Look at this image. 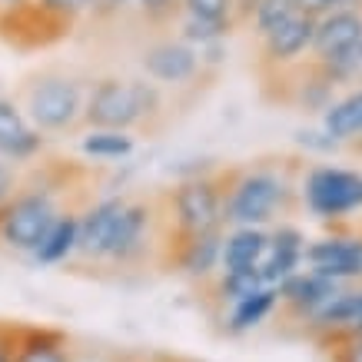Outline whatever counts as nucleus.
<instances>
[{
	"label": "nucleus",
	"mask_w": 362,
	"mask_h": 362,
	"mask_svg": "<svg viewBox=\"0 0 362 362\" xmlns=\"http://www.w3.org/2000/svg\"><path fill=\"white\" fill-rule=\"evenodd\" d=\"M87 199V173L77 163L47 160L23 170L11 203L0 213V250L30 256L47 226L70 206Z\"/></svg>",
	"instance_id": "1"
},
{
	"label": "nucleus",
	"mask_w": 362,
	"mask_h": 362,
	"mask_svg": "<svg viewBox=\"0 0 362 362\" xmlns=\"http://www.w3.org/2000/svg\"><path fill=\"white\" fill-rule=\"evenodd\" d=\"M303 156H263L250 163L220 166L223 223L226 226H273L296 216Z\"/></svg>",
	"instance_id": "2"
},
{
	"label": "nucleus",
	"mask_w": 362,
	"mask_h": 362,
	"mask_svg": "<svg viewBox=\"0 0 362 362\" xmlns=\"http://www.w3.org/2000/svg\"><path fill=\"white\" fill-rule=\"evenodd\" d=\"M170 117V90L146 80L143 74H97L90 77L83 127L103 130L156 133Z\"/></svg>",
	"instance_id": "3"
},
{
	"label": "nucleus",
	"mask_w": 362,
	"mask_h": 362,
	"mask_svg": "<svg viewBox=\"0 0 362 362\" xmlns=\"http://www.w3.org/2000/svg\"><path fill=\"white\" fill-rule=\"evenodd\" d=\"M90 74L77 66L54 64L40 66L21 80L17 103L23 117L44 133L47 140L54 136H74L83 130V103H87Z\"/></svg>",
	"instance_id": "4"
},
{
	"label": "nucleus",
	"mask_w": 362,
	"mask_h": 362,
	"mask_svg": "<svg viewBox=\"0 0 362 362\" xmlns=\"http://www.w3.org/2000/svg\"><path fill=\"white\" fill-rule=\"evenodd\" d=\"M166 250V216L160 206V193L140 197L127 193V203L117 213L110 230V240L103 246L97 269L130 273L143 266H160Z\"/></svg>",
	"instance_id": "5"
},
{
	"label": "nucleus",
	"mask_w": 362,
	"mask_h": 362,
	"mask_svg": "<svg viewBox=\"0 0 362 362\" xmlns=\"http://www.w3.org/2000/svg\"><path fill=\"white\" fill-rule=\"evenodd\" d=\"M160 206H163L166 216V243L199 236V233L226 230V223H223L220 166L203 170V173L180 176L173 187L160 193Z\"/></svg>",
	"instance_id": "6"
},
{
	"label": "nucleus",
	"mask_w": 362,
	"mask_h": 362,
	"mask_svg": "<svg viewBox=\"0 0 362 362\" xmlns=\"http://www.w3.org/2000/svg\"><path fill=\"white\" fill-rule=\"evenodd\" d=\"M299 206L313 220L346 226L362 216V170L313 160L299 170Z\"/></svg>",
	"instance_id": "7"
},
{
	"label": "nucleus",
	"mask_w": 362,
	"mask_h": 362,
	"mask_svg": "<svg viewBox=\"0 0 362 362\" xmlns=\"http://www.w3.org/2000/svg\"><path fill=\"white\" fill-rule=\"evenodd\" d=\"M136 66H140L143 77L160 83V87L170 90V93L193 90L199 80H206L203 64H199V54L189 44H183L180 37H173L170 30L153 33V37L140 47Z\"/></svg>",
	"instance_id": "8"
},
{
	"label": "nucleus",
	"mask_w": 362,
	"mask_h": 362,
	"mask_svg": "<svg viewBox=\"0 0 362 362\" xmlns=\"http://www.w3.org/2000/svg\"><path fill=\"white\" fill-rule=\"evenodd\" d=\"M303 266L329 276L332 283H362V230H352L346 223V226H332V233L309 240Z\"/></svg>",
	"instance_id": "9"
},
{
	"label": "nucleus",
	"mask_w": 362,
	"mask_h": 362,
	"mask_svg": "<svg viewBox=\"0 0 362 362\" xmlns=\"http://www.w3.org/2000/svg\"><path fill=\"white\" fill-rule=\"evenodd\" d=\"M313 30H316V17L296 13L286 23H279L276 30L266 37H256V66L259 77H276L283 70H293L303 60H309V47H313Z\"/></svg>",
	"instance_id": "10"
},
{
	"label": "nucleus",
	"mask_w": 362,
	"mask_h": 362,
	"mask_svg": "<svg viewBox=\"0 0 362 362\" xmlns=\"http://www.w3.org/2000/svg\"><path fill=\"white\" fill-rule=\"evenodd\" d=\"M263 83L266 87H269V83H279L276 100L286 103V107H293L296 113H306V117H319L332 100L339 97V87H336V83L322 74V66H316L313 60H303V64L293 66V70H283V74H276V77H266Z\"/></svg>",
	"instance_id": "11"
},
{
	"label": "nucleus",
	"mask_w": 362,
	"mask_h": 362,
	"mask_svg": "<svg viewBox=\"0 0 362 362\" xmlns=\"http://www.w3.org/2000/svg\"><path fill=\"white\" fill-rule=\"evenodd\" d=\"M220 250H223V230L199 233L187 240H170L163 250V269H173L193 286H206L220 273Z\"/></svg>",
	"instance_id": "12"
},
{
	"label": "nucleus",
	"mask_w": 362,
	"mask_h": 362,
	"mask_svg": "<svg viewBox=\"0 0 362 362\" xmlns=\"http://www.w3.org/2000/svg\"><path fill=\"white\" fill-rule=\"evenodd\" d=\"M127 203V193H100V197H87L80 203V243H77V256L74 263L83 269H97L103 246L110 240L113 220Z\"/></svg>",
	"instance_id": "13"
},
{
	"label": "nucleus",
	"mask_w": 362,
	"mask_h": 362,
	"mask_svg": "<svg viewBox=\"0 0 362 362\" xmlns=\"http://www.w3.org/2000/svg\"><path fill=\"white\" fill-rule=\"evenodd\" d=\"M44 153H47V136L23 117L17 97L0 93V160L27 170V166L40 163Z\"/></svg>",
	"instance_id": "14"
},
{
	"label": "nucleus",
	"mask_w": 362,
	"mask_h": 362,
	"mask_svg": "<svg viewBox=\"0 0 362 362\" xmlns=\"http://www.w3.org/2000/svg\"><path fill=\"white\" fill-rule=\"evenodd\" d=\"M309 236L299 230L293 220H279L269 226V240L266 250L256 263L259 283L263 286H279L286 276H293L296 269H303V256H306Z\"/></svg>",
	"instance_id": "15"
},
{
	"label": "nucleus",
	"mask_w": 362,
	"mask_h": 362,
	"mask_svg": "<svg viewBox=\"0 0 362 362\" xmlns=\"http://www.w3.org/2000/svg\"><path fill=\"white\" fill-rule=\"evenodd\" d=\"M342 283H332L329 276L316 273V269H296L293 276H286L283 283L276 286V293H279V309H283L289 319H296V322H306L313 313H316L322 303H329L336 296V289Z\"/></svg>",
	"instance_id": "16"
},
{
	"label": "nucleus",
	"mask_w": 362,
	"mask_h": 362,
	"mask_svg": "<svg viewBox=\"0 0 362 362\" xmlns=\"http://www.w3.org/2000/svg\"><path fill=\"white\" fill-rule=\"evenodd\" d=\"M356 319H362V283L339 286L336 296H332L329 303H322L303 326H306V332L313 339L329 342L332 336H339L342 329H349Z\"/></svg>",
	"instance_id": "17"
},
{
	"label": "nucleus",
	"mask_w": 362,
	"mask_h": 362,
	"mask_svg": "<svg viewBox=\"0 0 362 362\" xmlns=\"http://www.w3.org/2000/svg\"><path fill=\"white\" fill-rule=\"evenodd\" d=\"M77 243H80V206H70L47 226V233L37 243V250L27 259H33V263L44 266V269L70 266L74 256H77Z\"/></svg>",
	"instance_id": "18"
},
{
	"label": "nucleus",
	"mask_w": 362,
	"mask_h": 362,
	"mask_svg": "<svg viewBox=\"0 0 362 362\" xmlns=\"http://www.w3.org/2000/svg\"><path fill=\"white\" fill-rule=\"evenodd\" d=\"M13 362H77L70 336L50 326H17Z\"/></svg>",
	"instance_id": "19"
},
{
	"label": "nucleus",
	"mask_w": 362,
	"mask_h": 362,
	"mask_svg": "<svg viewBox=\"0 0 362 362\" xmlns=\"http://www.w3.org/2000/svg\"><path fill=\"white\" fill-rule=\"evenodd\" d=\"M136 133L130 130H103V127H83L77 136V153L90 163H127L136 153Z\"/></svg>",
	"instance_id": "20"
},
{
	"label": "nucleus",
	"mask_w": 362,
	"mask_h": 362,
	"mask_svg": "<svg viewBox=\"0 0 362 362\" xmlns=\"http://www.w3.org/2000/svg\"><path fill=\"white\" fill-rule=\"evenodd\" d=\"M316 123L329 133L332 140H339L342 146H349L352 140H359L362 136V83L339 90V97L319 113Z\"/></svg>",
	"instance_id": "21"
},
{
	"label": "nucleus",
	"mask_w": 362,
	"mask_h": 362,
	"mask_svg": "<svg viewBox=\"0 0 362 362\" xmlns=\"http://www.w3.org/2000/svg\"><path fill=\"white\" fill-rule=\"evenodd\" d=\"M269 240V226H226L223 230L220 269H256Z\"/></svg>",
	"instance_id": "22"
},
{
	"label": "nucleus",
	"mask_w": 362,
	"mask_h": 362,
	"mask_svg": "<svg viewBox=\"0 0 362 362\" xmlns=\"http://www.w3.org/2000/svg\"><path fill=\"white\" fill-rule=\"evenodd\" d=\"M273 313H279V293H276V286H259V289H252L250 296L230 303L223 322H226L230 336H243V332L259 329Z\"/></svg>",
	"instance_id": "23"
},
{
	"label": "nucleus",
	"mask_w": 362,
	"mask_h": 362,
	"mask_svg": "<svg viewBox=\"0 0 362 362\" xmlns=\"http://www.w3.org/2000/svg\"><path fill=\"white\" fill-rule=\"evenodd\" d=\"M30 7L57 40L70 37L80 23L93 21V0H30Z\"/></svg>",
	"instance_id": "24"
},
{
	"label": "nucleus",
	"mask_w": 362,
	"mask_h": 362,
	"mask_svg": "<svg viewBox=\"0 0 362 362\" xmlns=\"http://www.w3.org/2000/svg\"><path fill=\"white\" fill-rule=\"evenodd\" d=\"M259 273L256 269H220V273L213 276L203 289L209 293V299H216L220 306H230L236 299L250 296L252 289H259Z\"/></svg>",
	"instance_id": "25"
},
{
	"label": "nucleus",
	"mask_w": 362,
	"mask_h": 362,
	"mask_svg": "<svg viewBox=\"0 0 362 362\" xmlns=\"http://www.w3.org/2000/svg\"><path fill=\"white\" fill-rule=\"evenodd\" d=\"M170 33H173V37H180L183 44H189L193 50H199V47L216 44V40H230L233 33H236V27H230V23L197 21V17H189V13H176V21H173V27H170Z\"/></svg>",
	"instance_id": "26"
},
{
	"label": "nucleus",
	"mask_w": 362,
	"mask_h": 362,
	"mask_svg": "<svg viewBox=\"0 0 362 362\" xmlns=\"http://www.w3.org/2000/svg\"><path fill=\"white\" fill-rule=\"evenodd\" d=\"M296 13V0H252L250 21H246L243 30H252V37H266L269 30H276L279 23H286Z\"/></svg>",
	"instance_id": "27"
},
{
	"label": "nucleus",
	"mask_w": 362,
	"mask_h": 362,
	"mask_svg": "<svg viewBox=\"0 0 362 362\" xmlns=\"http://www.w3.org/2000/svg\"><path fill=\"white\" fill-rule=\"evenodd\" d=\"M180 13L209 23H230L240 30V0H180Z\"/></svg>",
	"instance_id": "28"
},
{
	"label": "nucleus",
	"mask_w": 362,
	"mask_h": 362,
	"mask_svg": "<svg viewBox=\"0 0 362 362\" xmlns=\"http://www.w3.org/2000/svg\"><path fill=\"white\" fill-rule=\"evenodd\" d=\"M293 143H296V150L303 160H329V156L336 153H346V146H342L339 140H332L329 133L322 130V127H299L296 133H293Z\"/></svg>",
	"instance_id": "29"
},
{
	"label": "nucleus",
	"mask_w": 362,
	"mask_h": 362,
	"mask_svg": "<svg viewBox=\"0 0 362 362\" xmlns=\"http://www.w3.org/2000/svg\"><path fill=\"white\" fill-rule=\"evenodd\" d=\"M176 13H180V0H133L130 17H136L150 33H163L173 27Z\"/></svg>",
	"instance_id": "30"
},
{
	"label": "nucleus",
	"mask_w": 362,
	"mask_h": 362,
	"mask_svg": "<svg viewBox=\"0 0 362 362\" xmlns=\"http://www.w3.org/2000/svg\"><path fill=\"white\" fill-rule=\"evenodd\" d=\"M296 11L306 17H322L332 11H362V0H296Z\"/></svg>",
	"instance_id": "31"
},
{
	"label": "nucleus",
	"mask_w": 362,
	"mask_h": 362,
	"mask_svg": "<svg viewBox=\"0 0 362 362\" xmlns=\"http://www.w3.org/2000/svg\"><path fill=\"white\" fill-rule=\"evenodd\" d=\"M130 13H133V0H93V21L97 23L123 21Z\"/></svg>",
	"instance_id": "32"
},
{
	"label": "nucleus",
	"mask_w": 362,
	"mask_h": 362,
	"mask_svg": "<svg viewBox=\"0 0 362 362\" xmlns=\"http://www.w3.org/2000/svg\"><path fill=\"white\" fill-rule=\"evenodd\" d=\"M199 54V64H203V74L213 77L223 64H226V57H230V40H216V44H206L197 50Z\"/></svg>",
	"instance_id": "33"
},
{
	"label": "nucleus",
	"mask_w": 362,
	"mask_h": 362,
	"mask_svg": "<svg viewBox=\"0 0 362 362\" xmlns=\"http://www.w3.org/2000/svg\"><path fill=\"white\" fill-rule=\"evenodd\" d=\"M21 176H23L21 166L7 163V160H0V213H4V206L11 203L13 189H17V183H21Z\"/></svg>",
	"instance_id": "34"
},
{
	"label": "nucleus",
	"mask_w": 362,
	"mask_h": 362,
	"mask_svg": "<svg viewBox=\"0 0 362 362\" xmlns=\"http://www.w3.org/2000/svg\"><path fill=\"white\" fill-rule=\"evenodd\" d=\"M329 349H332V362H362V336L332 342Z\"/></svg>",
	"instance_id": "35"
},
{
	"label": "nucleus",
	"mask_w": 362,
	"mask_h": 362,
	"mask_svg": "<svg viewBox=\"0 0 362 362\" xmlns=\"http://www.w3.org/2000/svg\"><path fill=\"white\" fill-rule=\"evenodd\" d=\"M13 336L17 322H0V362H13Z\"/></svg>",
	"instance_id": "36"
},
{
	"label": "nucleus",
	"mask_w": 362,
	"mask_h": 362,
	"mask_svg": "<svg viewBox=\"0 0 362 362\" xmlns=\"http://www.w3.org/2000/svg\"><path fill=\"white\" fill-rule=\"evenodd\" d=\"M27 7H30V0H0V23L17 17V13H23Z\"/></svg>",
	"instance_id": "37"
},
{
	"label": "nucleus",
	"mask_w": 362,
	"mask_h": 362,
	"mask_svg": "<svg viewBox=\"0 0 362 362\" xmlns=\"http://www.w3.org/2000/svg\"><path fill=\"white\" fill-rule=\"evenodd\" d=\"M346 153H356V156H362V136H359V140H352L349 146H346Z\"/></svg>",
	"instance_id": "38"
},
{
	"label": "nucleus",
	"mask_w": 362,
	"mask_h": 362,
	"mask_svg": "<svg viewBox=\"0 0 362 362\" xmlns=\"http://www.w3.org/2000/svg\"><path fill=\"white\" fill-rule=\"evenodd\" d=\"M113 362H143V359H133V356H120V359H113Z\"/></svg>",
	"instance_id": "39"
},
{
	"label": "nucleus",
	"mask_w": 362,
	"mask_h": 362,
	"mask_svg": "<svg viewBox=\"0 0 362 362\" xmlns=\"http://www.w3.org/2000/svg\"><path fill=\"white\" fill-rule=\"evenodd\" d=\"M83 362H103V359H83Z\"/></svg>",
	"instance_id": "40"
},
{
	"label": "nucleus",
	"mask_w": 362,
	"mask_h": 362,
	"mask_svg": "<svg viewBox=\"0 0 362 362\" xmlns=\"http://www.w3.org/2000/svg\"><path fill=\"white\" fill-rule=\"evenodd\" d=\"M153 362H173V359H153Z\"/></svg>",
	"instance_id": "41"
},
{
	"label": "nucleus",
	"mask_w": 362,
	"mask_h": 362,
	"mask_svg": "<svg viewBox=\"0 0 362 362\" xmlns=\"http://www.w3.org/2000/svg\"><path fill=\"white\" fill-rule=\"evenodd\" d=\"M359 57H362V44H359Z\"/></svg>",
	"instance_id": "42"
}]
</instances>
